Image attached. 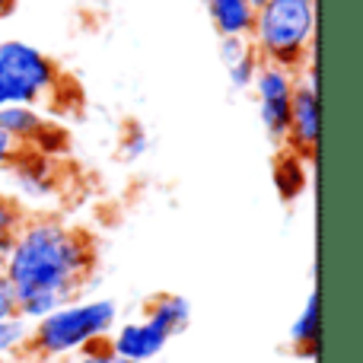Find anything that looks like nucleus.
Returning <instances> with one entry per match:
<instances>
[{
  "instance_id": "obj_1",
  "label": "nucleus",
  "mask_w": 363,
  "mask_h": 363,
  "mask_svg": "<svg viewBox=\"0 0 363 363\" xmlns=\"http://www.w3.org/2000/svg\"><path fill=\"white\" fill-rule=\"evenodd\" d=\"M0 271L13 287L16 313L35 322L86 294L96 271V245L83 226L67 220H23Z\"/></svg>"
},
{
  "instance_id": "obj_2",
  "label": "nucleus",
  "mask_w": 363,
  "mask_h": 363,
  "mask_svg": "<svg viewBox=\"0 0 363 363\" xmlns=\"http://www.w3.org/2000/svg\"><path fill=\"white\" fill-rule=\"evenodd\" d=\"M121 309L112 296H77L32 322L29 354L45 363L67 360L99 345L118 325Z\"/></svg>"
},
{
  "instance_id": "obj_3",
  "label": "nucleus",
  "mask_w": 363,
  "mask_h": 363,
  "mask_svg": "<svg viewBox=\"0 0 363 363\" xmlns=\"http://www.w3.org/2000/svg\"><path fill=\"white\" fill-rule=\"evenodd\" d=\"M315 35V0H268L255 10L252 45L258 57L296 70L313 57Z\"/></svg>"
},
{
  "instance_id": "obj_4",
  "label": "nucleus",
  "mask_w": 363,
  "mask_h": 363,
  "mask_svg": "<svg viewBox=\"0 0 363 363\" xmlns=\"http://www.w3.org/2000/svg\"><path fill=\"white\" fill-rule=\"evenodd\" d=\"M57 80L61 70L42 48L23 38L0 42V108L38 106L51 96Z\"/></svg>"
},
{
  "instance_id": "obj_5",
  "label": "nucleus",
  "mask_w": 363,
  "mask_h": 363,
  "mask_svg": "<svg viewBox=\"0 0 363 363\" xmlns=\"http://www.w3.org/2000/svg\"><path fill=\"white\" fill-rule=\"evenodd\" d=\"M252 89H255V99H258L262 131L268 134V140L274 147H284L287 125H290V99H294V89H296L294 70L262 61L255 80H252Z\"/></svg>"
},
{
  "instance_id": "obj_6",
  "label": "nucleus",
  "mask_w": 363,
  "mask_h": 363,
  "mask_svg": "<svg viewBox=\"0 0 363 363\" xmlns=\"http://www.w3.org/2000/svg\"><path fill=\"white\" fill-rule=\"evenodd\" d=\"M169 335L163 328H157L147 315L140 319H128L112 328V335L106 338L108 351H115L118 357L131 360V363H153V360H163L166 347H169Z\"/></svg>"
},
{
  "instance_id": "obj_7",
  "label": "nucleus",
  "mask_w": 363,
  "mask_h": 363,
  "mask_svg": "<svg viewBox=\"0 0 363 363\" xmlns=\"http://www.w3.org/2000/svg\"><path fill=\"white\" fill-rule=\"evenodd\" d=\"M290 153L309 160L319 147V89L306 80H296L294 99H290V125L287 140H284Z\"/></svg>"
},
{
  "instance_id": "obj_8",
  "label": "nucleus",
  "mask_w": 363,
  "mask_h": 363,
  "mask_svg": "<svg viewBox=\"0 0 363 363\" xmlns=\"http://www.w3.org/2000/svg\"><path fill=\"white\" fill-rule=\"evenodd\" d=\"M6 169H10L13 191H16V194H10L13 201H32V204H38V201L55 198V191H57L55 160L38 157L32 150H19Z\"/></svg>"
},
{
  "instance_id": "obj_9",
  "label": "nucleus",
  "mask_w": 363,
  "mask_h": 363,
  "mask_svg": "<svg viewBox=\"0 0 363 363\" xmlns=\"http://www.w3.org/2000/svg\"><path fill=\"white\" fill-rule=\"evenodd\" d=\"M220 64H223L233 89H252L262 57H258L252 38H220Z\"/></svg>"
},
{
  "instance_id": "obj_10",
  "label": "nucleus",
  "mask_w": 363,
  "mask_h": 363,
  "mask_svg": "<svg viewBox=\"0 0 363 363\" xmlns=\"http://www.w3.org/2000/svg\"><path fill=\"white\" fill-rule=\"evenodd\" d=\"M204 10L220 38H249L255 26V6L249 0H204Z\"/></svg>"
},
{
  "instance_id": "obj_11",
  "label": "nucleus",
  "mask_w": 363,
  "mask_h": 363,
  "mask_svg": "<svg viewBox=\"0 0 363 363\" xmlns=\"http://www.w3.org/2000/svg\"><path fill=\"white\" fill-rule=\"evenodd\" d=\"M287 341L296 357H303V360L315 357V351H319V294H315V290H309L300 313H296V319L290 322Z\"/></svg>"
},
{
  "instance_id": "obj_12",
  "label": "nucleus",
  "mask_w": 363,
  "mask_h": 363,
  "mask_svg": "<svg viewBox=\"0 0 363 363\" xmlns=\"http://www.w3.org/2000/svg\"><path fill=\"white\" fill-rule=\"evenodd\" d=\"M144 315L157 328H163L169 338H176V335H182L188 325H191V303H188L182 294H160L147 303Z\"/></svg>"
},
{
  "instance_id": "obj_13",
  "label": "nucleus",
  "mask_w": 363,
  "mask_h": 363,
  "mask_svg": "<svg viewBox=\"0 0 363 363\" xmlns=\"http://www.w3.org/2000/svg\"><path fill=\"white\" fill-rule=\"evenodd\" d=\"M45 125H48V118L38 112V106H4L0 108V131L16 140L19 147L32 144Z\"/></svg>"
},
{
  "instance_id": "obj_14",
  "label": "nucleus",
  "mask_w": 363,
  "mask_h": 363,
  "mask_svg": "<svg viewBox=\"0 0 363 363\" xmlns=\"http://www.w3.org/2000/svg\"><path fill=\"white\" fill-rule=\"evenodd\" d=\"M309 160L296 157V153L284 150L274 163V188L281 194V201H296L303 191H306V182H309V169H306Z\"/></svg>"
},
{
  "instance_id": "obj_15",
  "label": "nucleus",
  "mask_w": 363,
  "mask_h": 363,
  "mask_svg": "<svg viewBox=\"0 0 363 363\" xmlns=\"http://www.w3.org/2000/svg\"><path fill=\"white\" fill-rule=\"evenodd\" d=\"M29 335H32L29 319H23L19 313L4 315V319H0V360L29 354Z\"/></svg>"
},
{
  "instance_id": "obj_16",
  "label": "nucleus",
  "mask_w": 363,
  "mask_h": 363,
  "mask_svg": "<svg viewBox=\"0 0 363 363\" xmlns=\"http://www.w3.org/2000/svg\"><path fill=\"white\" fill-rule=\"evenodd\" d=\"M23 220H26V213L19 207V201H13L10 194H0V268H4L6 252H10L13 236L19 233Z\"/></svg>"
},
{
  "instance_id": "obj_17",
  "label": "nucleus",
  "mask_w": 363,
  "mask_h": 363,
  "mask_svg": "<svg viewBox=\"0 0 363 363\" xmlns=\"http://www.w3.org/2000/svg\"><path fill=\"white\" fill-rule=\"evenodd\" d=\"M147 153H150V134L140 125L128 128V134L121 138V160H125V163H138Z\"/></svg>"
},
{
  "instance_id": "obj_18",
  "label": "nucleus",
  "mask_w": 363,
  "mask_h": 363,
  "mask_svg": "<svg viewBox=\"0 0 363 363\" xmlns=\"http://www.w3.org/2000/svg\"><path fill=\"white\" fill-rule=\"evenodd\" d=\"M64 363H131V360L118 357L115 351H108L106 341H99V345H93V347H86V351L74 354V357H67Z\"/></svg>"
},
{
  "instance_id": "obj_19",
  "label": "nucleus",
  "mask_w": 363,
  "mask_h": 363,
  "mask_svg": "<svg viewBox=\"0 0 363 363\" xmlns=\"http://www.w3.org/2000/svg\"><path fill=\"white\" fill-rule=\"evenodd\" d=\"M10 313H16V300H13L10 281H6L4 271H0V319H4V315H10Z\"/></svg>"
},
{
  "instance_id": "obj_20",
  "label": "nucleus",
  "mask_w": 363,
  "mask_h": 363,
  "mask_svg": "<svg viewBox=\"0 0 363 363\" xmlns=\"http://www.w3.org/2000/svg\"><path fill=\"white\" fill-rule=\"evenodd\" d=\"M19 150H23V147H19L16 140H13V138H6V134L0 131V172H4L6 166L13 163V157H16Z\"/></svg>"
},
{
  "instance_id": "obj_21",
  "label": "nucleus",
  "mask_w": 363,
  "mask_h": 363,
  "mask_svg": "<svg viewBox=\"0 0 363 363\" xmlns=\"http://www.w3.org/2000/svg\"><path fill=\"white\" fill-rule=\"evenodd\" d=\"M0 363H45V360L32 357V354H19V357H10V360H0Z\"/></svg>"
},
{
  "instance_id": "obj_22",
  "label": "nucleus",
  "mask_w": 363,
  "mask_h": 363,
  "mask_svg": "<svg viewBox=\"0 0 363 363\" xmlns=\"http://www.w3.org/2000/svg\"><path fill=\"white\" fill-rule=\"evenodd\" d=\"M10 6H13V0H0V16H6V13H10Z\"/></svg>"
},
{
  "instance_id": "obj_23",
  "label": "nucleus",
  "mask_w": 363,
  "mask_h": 363,
  "mask_svg": "<svg viewBox=\"0 0 363 363\" xmlns=\"http://www.w3.org/2000/svg\"><path fill=\"white\" fill-rule=\"evenodd\" d=\"M249 4H252V6H255V10H258V6H262V4H268V0H249Z\"/></svg>"
},
{
  "instance_id": "obj_24",
  "label": "nucleus",
  "mask_w": 363,
  "mask_h": 363,
  "mask_svg": "<svg viewBox=\"0 0 363 363\" xmlns=\"http://www.w3.org/2000/svg\"><path fill=\"white\" fill-rule=\"evenodd\" d=\"M153 363H163V360H153Z\"/></svg>"
}]
</instances>
